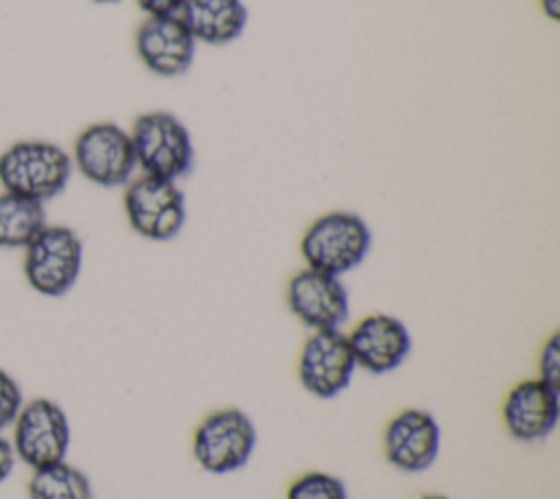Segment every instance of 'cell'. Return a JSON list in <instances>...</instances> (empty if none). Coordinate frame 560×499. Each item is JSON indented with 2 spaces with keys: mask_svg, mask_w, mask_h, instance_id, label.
<instances>
[{
  "mask_svg": "<svg viewBox=\"0 0 560 499\" xmlns=\"http://www.w3.org/2000/svg\"><path fill=\"white\" fill-rule=\"evenodd\" d=\"M72 173L70 151L46 138H22L0 151L2 190L39 204L61 195Z\"/></svg>",
  "mask_w": 560,
  "mask_h": 499,
  "instance_id": "cell-1",
  "label": "cell"
},
{
  "mask_svg": "<svg viewBox=\"0 0 560 499\" xmlns=\"http://www.w3.org/2000/svg\"><path fill=\"white\" fill-rule=\"evenodd\" d=\"M372 230L352 210H328L315 217L300 236L304 267L343 278L370 256Z\"/></svg>",
  "mask_w": 560,
  "mask_h": 499,
  "instance_id": "cell-2",
  "label": "cell"
},
{
  "mask_svg": "<svg viewBox=\"0 0 560 499\" xmlns=\"http://www.w3.org/2000/svg\"><path fill=\"white\" fill-rule=\"evenodd\" d=\"M138 171L142 175L179 182L195 166L190 129L166 109L140 114L129 129Z\"/></svg>",
  "mask_w": 560,
  "mask_h": 499,
  "instance_id": "cell-3",
  "label": "cell"
},
{
  "mask_svg": "<svg viewBox=\"0 0 560 499\" xmlns=\"http://www.w3.org/2000/svg\"><path fill=\"white\" fill-rule=\"evenodd\" d=\"M22 252L24 280L44 298H63L81 278L83 241L70 225L46 223Z\"/></svg>",
  "mask_w": 560,
  "mask_h": 499,
  "instance_id": "cell-4",
  "label": "cell"
},
{
  "mask_svg": "<svg viewBox=\"0 0 560 499\" xmlns=\"http://www.w3.org/2000/svg\"><path fill=\"white\" fill-rule=\"evenodd\" d=\"M254 420L238 407H221L206 414L192 431L190 455L210 475H230L245 468L256 451Z\"/></svg>",
  "mask_w": 560,
  "mask_h": 499,
  "instance_id": "cell-5",
  "label": "cell"
},
{
  "mask_svg": "<svg viewBox=\"0 0 560 499\" xmlns=\"http://www.w3.org/2000/svg\"><path fill=\"white\" fill-rule=\"evenodd\" d=\"M72 169L94 186L125 188L138 173L131 136L114 120L83 127L72 142Z\"/></svg>",
  "mask_w": 560,
  "mask_h": 499,
  "instance_id": "cell-6",
  "label": "cell"
},
{
  "mask_svg": "<svg viewBox=\"0 0 560 499\" xmlns=\"http://www.w3.org/2000/svg\"><path fill=\"white\" fill-rule=\"evenodd\" d=\"M70 442V418L57 401L48 396L24 401L11 425V444L18 462L31 471L63 462L68 460Z\"/></svg>",
  "mask_w": 560,
  "mask_h": 499,
  "instance_id": "cell-7",
  "label": "cell"
},
{
  "mask_svg": "<svg viewBox=\"0 0 560 499\" xmlns=\"http://www.w3.org/2000/svg\"><path fill=\"white\" fill-rule=\"evenodd\" d=\"M122 210L129 228L153 243L173 241L186 225V195L171 179L136 175L125 186Z\"/></svg>",
  "mask_w": 560,
  "mask_h": 499,
  "instance_id": "cell-8",
  "label": "cell"
},
{
  "mask_svg": "<svg viewBox=\"0 0 560 499\" xmlns=\"http://www.w3.org/2000/svg\"><path fill=\"white\" fill-rule=\"evenodd\" d=\"M357 372V361L343 330H311L298 352V383L319 401L343 394Z\"/></svg>",
  "mask_w": 560,
  "mask_h": 499,
  "instance_id": "cell-9",
  "label": "cell"
},
{
  "mask_svg": "<svg viewBox=\"0 0 560 499\" xmlns=\"http://www.w3.org/2000/svg\"><path fill=\"white\" fill-rule=\"evenodd\" d=\"M383 457L400 473L429 471L442 451V427L422 407H405L387 418L381 431Z\"/></svg>",
  "mask_w": 560,
  "mask_h": 499,
  "instance_id": "cell-10",
  "label": "cell"
},
{
  "mask_svg": "<svg viewBox=\"0 0 560 499\" xmlns=\"http://www.w3.org/2000/svg\"><path fill=\"white\" fill-rule=\"evenodd\" d=\"M289 313L308 330H341L350 320V293L341 278L304 267L284 287Z\"/></svg>",
  "mask_w": 560,
  "mask_h": 499,
  "instance_id": "cell-11",
  "label": "cell"
},
{
  "mask_svg": "<svg viewBox=\"0 0 560 499\" xmlns=\"http://www.w3.org/2000/svg\"><path fill=\"white\" fill-rule=\"evenodd\" d=\"M560 420V387L538 376L516 381L503 396L501 422L505 433L521 444L547 440Z\"/></svg>",
  "mask_w": 560,
  "mask_h": 499,
  "instance_id": "cell-12",
  "label": "cell"
},
{
  "mask_svg": "<svg viewBox=\"0 0 560 499\" xmlns=\"http://www.w3.org/2000/svg\"><path fill=\"white\" fill-rule=\"evenodd\" d=\"M357 370L374 376L396 372L411 355L413 339L407 324L392 313H368L346 333Z\"/></svg>",
  "mask_w": 560,
  "mask_h": 499,
  "instance_id": "cell-13",
  "label": "cell"
},
{
  "mask_svg": "<svg viewBox=\"0 0 560 499\" xmlns=\"http://www.w3.org/2000/svg\"><path fill=\"white\" fill-rule=\"evenodd\" d=\"M136 55L155 77L177 79L192 68L197 42L179 15H147L136 31Z\"/></svg>",
  "mask_w": 560,
  "mask_h": 499,
  "instance_id": "cell-14",
  "label": "cell"
},
{
  "mask_svg": "<svg viewBox=\"0 0 560 499\" xmlns=\"http://www.w3.org/2000/svg\"><path fill=\"white\" fill-rule=\"evenodd\" d=\"M177 15L195 42L208 46L236 42L249 18L243 0H184Z\"/></svg>",
  "mask_w": 560,
  "mask_h": 499,
  "instance_id": "cell-15",
  "label": "cell"
},
{
  "mask_svg": "<svg viewBox=\"0 0 560 499\" xmlns=\"http://www.w3.org/2000/svg\"><path fill=\"white\" fill-rule=\"evenodd\" d=\"M46 223L44 204L7 190L0 193V250H24Z\"/></svg>",
  "mask_w": 560,
  "mask_h": 499,
  "instance_id": "cell-16",
  "label": "cell"
},
{
  "mask_svg": "<svg viewBox=\"0 0 560 499\" xmlns=\"http://www.w3.org/2000/svg\"><path fill=\"white\" fill-rule=\"evenodd\" d=\"M28 499H94L90 477L68 460L31 471Z\"/></svg>",
  "mask_w": 560,
  "mask_h": 499,
  "instance_id": "cell-17",
  "label": "cell"
},
{
  "mask_svg": "<svg viewBox=\"0 0 560 499\" xmlns=\"http://www.w3.org/2000/svg\"><path fill=\"white\" fill-rule=\"evenodd\" d=\"M284 499H350L341 477L326 471H306L295 477Z\"/></svg>",
  "mask_w": 560,
  "mask_h": 499,
  "instance_id": "cell-18",
  "label": "cell"
},
{
  "mask_svg": "<svg viewBox=\"0 0 560 499\" xmlns=\"http://www.w3.org/2000/svg\"><path fill=\"white\" fill-rule=\"evenodd\" d=\"M24 401V390L18 379L0 368V433L11 429Z\"/></svg>",
  "mask_w": 560,
  "mask_h": 499,
  "instance_id": "cell-19",
  "label": "cell"
},
{
  "mask_svg": "<svg viewBox=\"0 0 560 499\" xmlns=\"http://www.w3.org/2000/svg\"><path fill=\"white\" fill-rule=\"evenodd\" d=\"M536 376L553 387H560V333H551L536 359Z\"/></svg>",
  "mask_w": 560,
  "mask_h": 499,
  "instance_id": "cell-20",
  "label": "cell"
},
{
  "mask_svg": "<svg viewBox=\"0 0 560 499\" xmlns=\"http://www.w3.org/2000/svg\"><path fill=\"white\" fill-rule=\"evenodd\" d=\"M147 15H177L184 0H136Z\"/></svg>",
  "mask_w": 560,
  "mask_h": 499,
  "instance_id": "cell-21",
  "label": "cell"
},
{
  "mask_svg": "<svg viewBox=\"0 0 560 499\" xmlns=\"http://www.w3.org/2000/svg\"><path fill=\"white\" fill-rule=\"evenodd\" d=\"M15 451H13V444L11 440L0 433V486L11 477L13 468H15Z\"/></svg>",
  "mask_w": 560,
  "mask_h": 499,
  "instance_id": "cell-22",
  "label": "cell"
},
{
  "mask_svg": "<svg viewBox=\"0 0 560 499\" xmlns=\"http://www.w3.org/2000/svg\"><path fill=\"white\" fill-rule=\"evenodd\" d=\"M540 11L556 22L560 18V0H540Z\"/></svg>",
  "mask_w": 560,
  "mask_h": 499,
  "instance_id": "cell-23",
  "label": "cell"
},
{
  "mask_svg": "<svg viewBox=\"0 0 560 499\" xmlns=\"http://www.w3.org/2000/svg\"><path fill=\"white\" fill-rule=\"evenodd\" d=\"M418 499H448V497L440 495V492H427V495H420Z\"/></svg>",
  "mask_w": 560,
  "mask_h": 499,
  "instance_id": "cell-24",
  "label": "cell"
},
{
  "mask_svg": "<svg viewBox=\"0 0 560 499\" xmlns=\"http://www.w3.org/2000/svg\"><path fill=\"white\" fill-rule=\"evenodd\" d=\"M92 2H98V4H114V2H120V0H92Z\"/></svg>",
  "mask_w": 560,
  "mask_h": 499,
  "instance_id": "cell-25",
  "label": "cell"
}]
</instances>
